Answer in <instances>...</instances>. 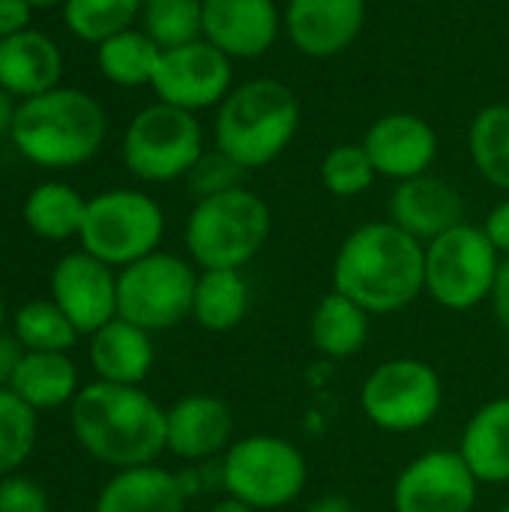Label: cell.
<instances>
[{
	"mask_svg": "<svg viewBox=\"0 0 509 512\" xmlns=\"http://www.w3.org/2000/svg\"><path fill=\"white\" fill-rule=\"evenodd\" d=\"M330 279L372 318L405 312L426 294V243L390 219L363 222L342 240Z\"/></svg>",
	"mask_w": 509,
	"mask_h": 512,
	"instance_id": "6da1fadb",
	"label": "cell"
},
{
	"mask_svg": "<svg viewBox=\"0 0 509 512\" xmlns=\"http://www.w3.org/2000/svg\"><path fill=\"white\" fill-rule=\"evenodd\" d=\"M78 447L111 471L153 465L165 453V408L144 387L90 381L69 405Z\"/></svg>",
	"mask_w": 509,
	"mask_h": 512,
	"instance_id": "7a4b0ae2",
	"label": "cell"
},
{
	"mask_svg": "<svg viewBox=\"0 0 509 512\" xmlns=\"http://www.w3.org/2000/svg\"><path fill=\"white\" fill-rule=\"evenodd\" d=\"M105 135L108 120L102 105L90 93L63 84L18 102L9 132L15 150L45 171H69L90 162Z\"/></svg>",
	"mask_w": 509,
	"mask_h": 512,
	"instance_id": "3957f363",
	"label": "cell"
},
{
	"mask_svg": "<svg viewBox=\"0 0 509 512\" xmlns=\"http://www.w3.org/2000/svg\"><path fill=\"white\" fill-rule=\"evenodd\" d=\"M300 129L297 93L279 78H249L237 84L216 108V150L231 156L243 171L273 165Z\"/></svg>",
	"mask_w": 509,
	"mask_h": 512,
	"instance_id": "277c9868",
	"label": "cell"
},
{
	"mask_svg": "<svg viewBox=\"0 0 509 512\" xmlns=\"http://www.w3.org/2000/svg\"><path fill=\"white\" fill-rule=\"evenodd\" d=\"M270 231V204L237 186L195 201L183 225V246L198 270H243L264 252Z\"/></svg>",
	"mask_w": 509,
	"mask_h": 512,
	"instance_id": "5b68a950",
	"label": "cell"
},
{
	"mask_svg": "<svg viewBox=\"0 0 509 512\" xmlns=\"http://www.w3.org/2000/svg\"><path fill=\"white\" fill-rule=\"evenodd\" d=\"M222 495H231L255 512H279L300 501L309 483V462L303 450L270 432L234 438L216 462Z\"/></svg>",
	"mask_w": 509,
	"mask_h": 512,
	"instance_id": "8992f818",
	"label": "cell"
},
{
	"mask_svg": "<svg viewBox=\"0 0 509 512\" xmlns=\"http://www.w3.org/2000/svg\"><path fill=\"white\" fill-rule=\"evenodd\" d=\"M165 237L162 204L141 189H108L87 198L78 243L93 258L123 270L153 252Z\"/></svg>",
	"mask_w": 509,
	"mask_h": 512,
	"instance_id": "52a82bcc",
	"label": "cell"
},
{
	"mask_svg": "<svg viewBox=\"0 0 509 512\" xmlns=\"http://www.w3.org/2000/svg\"><path fill=\"white\" fill-rule=\"evenodd\" d=\"M444 408V381L420 357H390L360 384L363 417L387 435H414L438 420Z\"/></svg>",
	"mask_w": 509,
	"mask_h": 512,
	"instance_id": "ba28073f",
	"label": "cell"
},
{
	"mask_svg": "<svg viewBox=\"0 0 509 512\" xmlns=\"http://www.w3.org/2000/svg\"><path fill=\"white\" fill-rule=\"evenodd\" d=\"M120 156L126 171L141 183L186 180L204 156V129L192 111L153 102L129 120Z\"/></svg>",
	"mask_w": 509,
	"mask_h": 512,
	"instance_id": "9c48e42d",
	"label": "cell"
},
{
	"mask_svg": "<svg viewBox=\"0 0 509 512\" xmlns=\"http://www.w3.org/2000/svg\"><path fill=\"white\" fill-rule=\"evenodd\" d=\"M198 267L177 252H153L117 270V318L165 333L192 318Z\"/></svg>",
	"mask_w": 509,
	"mask_h": 512,
	"instance_id": "30bf717a",
	"label": "cell"
},
{
	"mask_svg": "<svg viewBox=\"0 0 509 512\" xmlns=\"http://www.w3.org/2000/svg\"><path fill=\"white\" fill-rule=\"evenodd\" d=\"M501 252L483 225L459 222L426 243V294L447 312H471L492 297Z\"/></svg>",
	"mask_w": 509,
	"mask_h": 512,
	"instance_id": "8fae6325",
	"label": "cell"
},
{
	"mask_svg": "<svg viewBox=\"0 0 509 512\" xmlns=\"http://www.w3.org/2000/svg\"><path fill=\"white\" fill-rule=\"evenodd\" d=\"M234 60L222 54L207 39L168 48L159 57L153 75V93L159 102L183 108V111H207L219 108L225 96L234 90Z\"/></svg>",
	"mask_w": 509,
	"mask_h": 512,
	"instance_id": "7c38bea8",
	"label": "cell"
},
{
	"mask_svg": "<svg viewBox=\"0 0 509 512\" xmlns=\"http://www.w3.org/2000/svg\"><path fill=\"white\" fill-rule=\"evenodd\" d=\"M393 512H474L480 480L459 450H426L414 456L393 483Z\"/></svg>",
	"mask_w": 509,
	"mask_h": 512,
	"instance_id": "4fadbf2b",
	"label": "cell"
},
{
	"mask_svg": "<svg viewBox=\"0 0 509 512\" xmlns=\"http://www.w3.org/2000/svg\"><path fill=\"white\" fill-rule=\"evenodd\" d=\"M48 297L81 336H90L117 318V270L84 249L66 252L51 267Z\"/></svg>",
	"mask_w": 509,
	"mask_h": 512,
	"instance_id": "5bb4252c",
	"label": "cell"
},
{
	"mask_svg": "<svg viewBox=\"0 0 509 512\" xmlns=\"http://www.w3.org/2000/svg\"><path fill=\"white\" fill-rule=\"evenodd\" d=\"M234 444V414L228 402L210 393L180 396L165 408V453L186 465L219 462Z\"/></svg>",
	"mask_w": 509,
	"mask_h": 512,
	"instance_id": "9a60e30c",
	"label": "cell"
},
{
	"mask_svg": "<svg viewBox=\"0 0 509 512\" xmlns=\"http://www.w3.org/2000/svg\"><path fill=\"white\" fill-rule=\"evenodd\" d=\"M360 144L366 147L378 177L393 183L429 174L438 159V132L414 111H390L378 117Z\"/></svg>",
	"mask_w": 509,
	"mask_h": 512,
	"instance_id": "2e32d148",
	"label": "cell"
},
{
	"mask_svg": "<svg viewBox=\"0 0 509 512\" xmlns=\"http://www.w3.org/2000/svg\"><path fill=\"white\" fill-rule=\"evenodd\" d=\"M282 24L300 54L330 60L348 51L363 33L366 0H288Z\"/></svg>",
	"mask_w": 509,
	"mask_h": 512,
	"instance_id": "e0dca14e",
	"label": "cell"
},
{
	"mask_svg": "<svg viewBox=\"0 0 509 512\" xmlns=\"http://www.w3.org/2000/svg\"><path fill=\"white\" fill-rule=\"evenodd\" d=\"M204 39L231 60L264 57L282 30L276 0H201Z\"/></svg>",
	"mask_w": 509,
	"mask_h": 512,
	"instance_id": "ac0fdd59",
	"label": "cell"
},
{
	"mask_svg": "<svg viewBox=\"0 0 509 512\" xmlns=\"http://www.w3.org/2000/svg\"><path fill=\"white\" fill-rule=\"evenodd\" d=\"M465 213V201L453 183L435 177L432 171L414 180L396 183L390 195V222L417 237L420 243H432L435 237L456 228Z\"/></svg>",
	"mask_w": 509,
	"mask_h": 512,
	"instance_id": "d6986e66",
	"label": "cell"
},
{
	"mask_svg": "<svg viewBox=\"0 0 509 512\" xmlns=\"http://www.w3.org/2000/svg\"><path fill=\"white\" fill-rule=\"evenodd\" d=\"M87 360L96 375L93 381L141 387L150 378L153 363H156L153 333L123 318H114L87 336Z\"/></svg>",
	"mask_w": 509,
	"mask_h": 512,
	"instance_id": "ffe728a7",
	"label": "cell"
},
{
	"mask_svg": "<svg viewBox=\"0 0 509 512\" xmlns=\"http://www.w3.org/2000/svg\"><path fill=\"white\" fill-rule=\"evenodd\" d=\"M189 492L180 471L162 465H138L114 471L99 489L93 512H186Z\"/></svg>",
	"mask_w": 509,
	"mask_h": 512,
	"instance_id": "44dd1931",
	"label": "cell"
},
{
	"mask_svg": "<svg viewBox=\"0 0 509 512\" xmlns=\"http://www.w3.org/2000/svg\"><path fill=\"white\" fill-rule=\"evenodd\" d=\"M63 51L42 30H21L0 39V87L18 102L60 87Z\"/></svg>",
	"mask_w": 509,
	"mask_h": 512,
	"instance_id": "7402d4cb",
	"label": "cell"
},
{
	"mask_svg": "<svg viewBox=\"0 0 509 512\" xmlns=\"http://www.w3.org/2000/svg\"><path fill=\"white\" fill-rule=\"evenodd\" d=\"M459 456L480 486L509 483V396L483 402L459 435Z\"/></svg>",
	"mask_w": 509,
	"mask_h": 512,
	"instance_id": "603a6c76",
	"label": "cell"
},
{
	"mask_svg": "<svg viewBox=\"0 0 509 512\" xmlns=\"http://www.w3.org/2000/svg\"><path fill=\"white\" fill-rule=\"evenodd\" d=\"M78 366L69 354L54 351H24L18 369L9 381V390L27 402L36 414L69 408L81 390Z\"/></svg>",
	"mask_w": 509,
	"mask_h": 512,
	"instance_id": "cb8c5ba5",
	"label": "cell"
},
{
	"mask_svg": "<svg viewBox=\"0 0 509 512\" xmlns=\"http://www.w3.org/2000/svg\"><path fill=\"white\" fill-rule=\"evenodd\" d=\"M372 315L348 300L339 291H330L318 300L309 318V339L312 348L324 360H351L369 342V321Z\"/></svg>",
	"mask_w": 509,
	"mask_h": 512,
	"instance_id": "d4e9b609",
	"label": "cell"
},
{
	"mask_svg": "<svg viewBox=\"0 0 509 512\" xmlns=\"http://www.w3.org/2000/svg\"><path fill=\"white\" fill-rule=\"evenodd\" d=\"M252 288L243 270H198L192 321L207 333H231L249 315Z\"/></svg>",
	"mask_w": 509,
	"mask_h": 512,
	"instance_id": "484cf974",
	"label": "cell"
},
{
	"mask_svg": "<svg viewBox=\"0 0 509 512\" xmlns=\"http://www.w3.org/2000/svg\"><path fill=\"white\" fill-rule=\"evenodd\" d=\"M84 210H87V198L75 186L63 180H45L27 192L21 219L33 237L48 243H63L81 234Z\"/></svg>",
	"mask_w": 509,
	"mask_h": 512,
	"instance_id": "4316f807",
	"label": "cell"
},
{
	"mask_svg": "<svg viewBox=\"0 0 509 512\" xmlns=\"http://www.w3.org/2000/svg\"><path fill=\"white\" fill-rule=\"evenodd\" d=\"M162 48L138 27L108 36L96 45V66L117 87H150Z\"/></svg>",
	"mask_w": 509,
	"mask_h": 512,
	"instance_id": "83f0119b",
	"label": "cell"
},
{
	"mask_svg": "<svg viewBox=\"0 0 509 512\" xmlns=\"http://www.w3.org/2000/svg\"><path fill=\"white\" fill-rule=\"evenodd\" d=\"M468 153L477 174L509 195V105H486L468 126Z\"/></svg>",
	"mask_w": 509,
	"mask_h": 512,
	"instance_id": "f1b7e54d",
	"label": "cell"
},
{
	"mask_svg": "<svg viewBox=\"0 0 509 512\" xmlns=\"http://www.w3.org/2000/svg\"><path fill=\"white\" fill-rule=\"evenodd\" d=\"M12 336L24 351H54V354H69L81 339L75 324L63 315V309L51 297L21 303L12 321Z\"/></svg>",
	"mask_w": 509,
	"mask_h": 512,
	"instance_id": "f546056e",
	"label": "cell"
},
{
	"mask_svg": "<svg viewBox=\"0 0 509 512\" xmlns=\"http://www.w3.org/2000/svg\"><path fill=\"white\" fill-rule=\"evenodd\" d=\"M144 0H63V21L81 42L99 45L114 33L135 27Z\"/></svg>",
	"mask_w": 509,
	"mask_h": 512,
	"instance_id": "4dcf8cb0",
	"label": "cell"
},
{
	"mask_svg": "<svg viewBox=\"0 0 509 512\" xmlns=\"http://www.w3.org/2000/svg\"><path fill=\"white\" fill-rule=\"evenodd\" d=\"M141 24L162 51L204 39L201 0H144Z\"/></svg>",
	"mask_w": 509,
	"mask_h": 512,
	"instance_id": "1f68e13d",
	"label": "cell"
},
{
	"mask_svg": "<svg viewBox=\"0 0 509 512\" xmlns=\"http://www.w3.org/2000/svg\"><path fill=\"white\" fill-rule=\"evenodd\" d=\"M39 441V414L9 387H0V477L18 474Z\"/></svg>",
	"mask_w": 509,
	"mask_h": 512,
	"instance_id": "d6a6232c",
	"label": "cell"
},
{
	"mask_svg": "<svg viewBox=\"0 0 509 512\" xmlns=\"http://www.w3.org/2000/svg\"><path fill=\"white\" fill-rule=\"evenodd\" d=\"M378 171L363 144H336L321 159V183L333 198H357L372 189Z\"/></svg>",
	"mask_w": 509,
	"mask_h": 512,
	"instance_id": "836d02e7",
	"label": "cell"
},
{
	"mask_svg": "<svg viewBox=\"0 0 509 512\" xmlns=\"http://www.w3.org/2000/svg\"><path fill=\"white\" fill-rule=\"evenodd\" d=\"M243 174L246 171L231 156H225L222 150H204V156L186 174V186L198 201V198H210V195L243 186Z\"/></svg>",
	"mask_w": 509,
	"mask_h": 512,
	"instance_id": "e575fe53",
	"label": "cell"
},
{
	"mask_svg": "<svg viewBox=\"0 0 509 512\" xmlns=\"http://www.w3.org/2000/svg\"><path fill=\"white\" fill-rule=\"evenodd\" d=\"M0 512H48V495L36 480L6 474L0 477Z\"/></svg>",
	"mask_w": 509,
	"mask_h": 512,
	"instance_id": "d590c367",
	"label": "cell"
},
{
	"mask_svg": "<svg viewBox=\"0 0 509 512\" xmlns=\"http://www.w3.org/2000/svg\"><path fill=\"white\" fill-rule=\"evenodd\" d=\"M33 12L36 9L27 0H0V39L30 30Z\"/></svg>",
	"mask_w": 509,
	"mask_h": 512,
	"instance_id": "8d00e7d4",
	"label": "cell"
},
{
	"mask_svg": "<svg viewBox=\"0 0 509 512\" xmlns=\"http://www.w3.org/2000/svg\"><path fill=\"white\" fill-rule=\"evenodd\" d=\"M483 231L492 240V246L501 252V258L509 255V195L489 210V216L483 222Z\"/></svg>",
	"mask_w": 509,
	"mask_h": 512,
	"instance_id": "74e56055",
	"label": "cell"
},
{
	"mask_svg": "<svg viewBox=\"0 0 509 512\" xmlns=\"http://www.w3.org/2000/svg\"><path fill=\"white\" fill-rule=\"evenodd\" d=\"M489 303H492V312L501 321V327L509 330V255L501 258V267H498V276H495Z\"/></svg>",
	"mask_w": 509,
	"mask_h": 512,
	"instance_id": "f35d334b",
	"label": "cell"
},
{
	"mask_svg": "<svg viewBox=\"0 0 509 512\" xmlns=\"http://www.w3.org/2000/svg\"><path fill=\"white\" fill-rule=\"evenodd\" d=\"M21 357H24V348L18 345V339L12 333H0V387H9Z\"/></svg>",
	"mask_w": 509,
	"mask_h": 512,
	"instance_id": "ab89813d",
	"label": "cell"
},
{
	"mask_svg": "<svg viewBox=\"0 0 509 512\" xmlns=\"http://www.w3.org/2000/svg\"><path fill=\"white\" fill-rule=\"evenodd\" d=\"M306 512H357V510H354V504H351L345 495H321L318 501H312V504H309V510Z\"/></svg>",
	"mask_w": 509,
	"mask_h": 512,
	"instance_id": "60d3db41",
	"label": "cell"
},
{
	"mask_svg": "<svg viewBox=\"0 0 509 512\" xmlns=\"http://www.w3.org/2000/svg\"><path fill=\"white\" fill-rule=\"evenodd\" d=\"M15 111H18V99L9 96V93L0 87V135H9V132H12Z\"/></svg>",
	"mask_w": 509,
	"mask_h": 512,
	"instance_id": "b9f144b4",
	"label": "cell"
},
{
	"mask_svg": "<svg viewBox=\"0 0 509 512\" xmlns=\"http://www.w3.org/2000/svg\"><path fill=\"white\" fill-rule=\"evenodd\" d=\"M210 512H255L249 504H243V501H237V498H231V495H222L213 507H210Z\"/></svg>",
	"mask_w": 509,
	"mask_h": 512,
	"instance_id": "7bdbcfd3",
	"label": "cell"
},
{
	"mask_svg": "<svg viewBox=\"0 0 509 512\" xmlns=\"http://www.w3.org/2000/svg\"><path fill=\"white\" fill-rule=\"evenodd\" d=\"M33 9H51V6H63V0H27Z\"/></svg>",
	"mask_w": 509,
	"mask_h": 512,
	"instance_id": "ee69618b",
	"label": "cell"
},
{
	"mask_svg": "<svg viewBox=\"0 0 509 512\" xmlns=\"http://www.w3.org/2000/svg\"><path fill=\"white\" fill-rule=\"evenodd\" d=\"M3 324H6V303H3V294H0V333H3Z\"/></svg>",
	"mask_w": 509,
	"mask_h": 512,
	"instance_id": "f6af8a7d",
	"label": "cell"
},
{
	"mask_svg": "<svg viewBox=\"0 0 509 512\" xmlns=\"http://www.w3.org/2000/svg\"><path fill=\"white\" fill-rule=\"evenodd\" d=\"M495 512H509V504H504V507H498V510Z\"/></svg>",
	"mask_w": 509,
	"mask_h": 512,
	"instance_id": "bcb514c9",
	"label": "cell"
}]
</instances>
